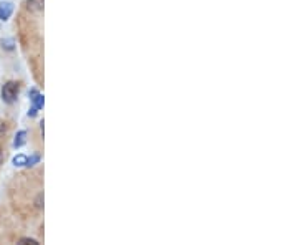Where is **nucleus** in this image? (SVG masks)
I'll return each instance as SVG.
<instances>
[{
    "label": "nucleus",
    "instance_id": "f257e3e1",
    "mask_svg": "<svg viewBox=\"0 0 298 245\" xmlns=\"http://www.w3.org/2000/svg\"><path fill=\"white\" fill-rule=\"evenodd\" d=\"M17 94H19V85L14 81H8L3 85L2 88V98L5 103H14L17 99Z\"/></svg>",
    "mask_w": 298,
    "mask_h": 245
},
{
    "label": "nucleus",
    "instance_id": "f03ea898",
    "mask_svg": "<svg viewBox=\"0 0 298 245\" xmlns=\"http://www.w3.org/2000/svg\"><path fill=\"white\" fill-rule=\"evenodd\" d=\"M30 99H32V103H33V108L30 111H28V114L30 116H35L37 114V110H40V108H43V96L39 93L37 90H32L30 91Z\"/></svg>",
    "mask_w": 298,
    "mask_h": 245
},
{
    "label": "nucleus",
    "instance_id": "7ed1b4c3",
    "mask_svg": "<svg viewBox=\"0 0 298 245\" xmlns=\"http://www.w3.org/2000/svg\"><path fill=\"white\" fill-rule=\"evenodd\" d=\"M12 12H14V5H12L10 2H2L0 3V20H8V17L12 15Z\"/></svg>",
    "mask_w": 298,
    "mask_h": 245
},
{
    "label": "nucleus",
    "instance_id": "20e7f679",
    "mask_svg": "<svg viewBox=\"0 0 298 245\" xmlns=\"http://www.w3.org/2000/svg\"><path fill=\"white\" fill-rule=\"evenodd\" d=\"M27 8L30 12H40L43 8V0H27Z\"/></svg>",
    "mask_w": 298,
    "mask_h": 245
},
{
    "label": "nucleus",
    "instance_id": "39448f33",
    "mask_svg": "<svg viewBox=\"0 0 298 245\" xmlns=\"http://www.w3.org/2000/svg\"><path fill=\"white\" fill-rule=\"evenodd\" d=\"M25 136H27V131H19V134H17V138L14 141L15 148H20L25 143Z\"/></svg>",
    "mask_w": 298,
    "mask_h": 245
},
{
    "label": "nucleus",
    "instance_id": "423d86ee",
    "mask_svg": "<svg viewBox=\"0 0 298 245\" xmlns=\"http://www.w3.org/2000/svg\"><path fill=\"white\" fill-rule=\"evenodd\" d=\"M28 163V157L23 156V154H19L17 157H14V164L15 166H27Z\"/></svg>",
    "mask_w": 298,
    "mask_h": 245
},
{
    "label": "nucleus",
    "instance_id": "0eeeda50",
    "mask_svg": "<svg viewBox=\"0 0 298 245\" xmlns=\"http://www.w3.org/2000/svg\"><path fill=\"white\" fill-rule=\"evenodd\" d=\"M20 244H32V245H37V240H33V239H22V240H20Z\"/></svg>",
    "mask_w": 298,
    "mask_h": 245
},
{
    "label": "nucleus",
    "instance_id": "6e6552de",
    "mask_svg": "<svg viewBox=\"0 0 298 245\" xmlns=\"http://www.w3.org/2000/svg\"><path fill=\"white\" fill-rule=\"evenodd\" d=\"M0 164H2V151H0Z\"/></svg>",
    "mask_w": 298,
    "mask_h": 245
}]
</instances>
